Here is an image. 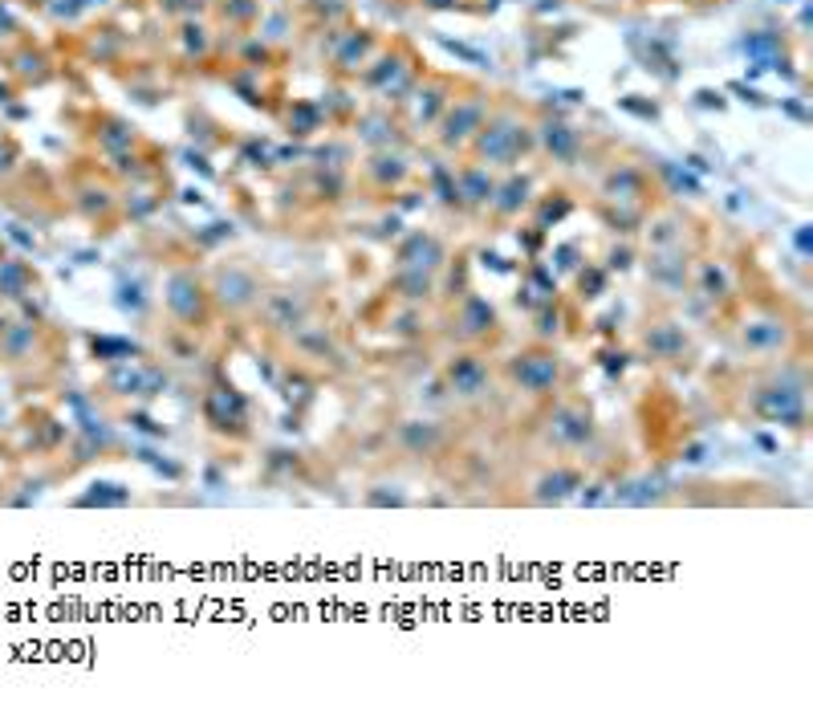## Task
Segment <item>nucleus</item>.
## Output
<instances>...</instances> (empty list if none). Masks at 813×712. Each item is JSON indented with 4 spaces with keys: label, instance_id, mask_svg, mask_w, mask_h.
Masks as SVG:
<instances>
[{
    "label": "nucleus",
    "instance_id": "f257e3e1",
    "mask_svg": "<svg viewBox=\"0 0 813 712\" xmlns=\"http://www.w3.org/2000/svg\"><path fill=\"white\" fill-rule=\"evenodd\" d=\"M509 375H513L517 387L545 395V391L557 387V359L549 350H529V354H517V359L509 363Z\"/></svg>",
    "mask_w": 813,
    "mask_h": 712
},
{
    "label": "nucleus",
    "instance_id": "f03ea898",
    "mask_svg": "<svg viewBox=\"0 0 813 712\" xmlns=\"http://www.w3.org/2000/svg\"><path fill=\"white\" fill-rule=\"evenodd\" d=\"M204 415L216 432H244V420H248V407L244 399L232 391V387H216L208 399H204Z\"/></svg>",
    "mask_w": 813,
    "mask_h": 712
},
{
    "label": "nucleus",
    "instance_id": "7ed1b4c3",
    "mask_svg": "<svg viewBox=\"0 0 813 712\" xmlns=\"http://www.w3.org/2000/svg\"><path fill=\"white\" fill-rule=\"evenodd\" d=\"M171 310L183 318V322H204V306H208V293L200 289L196 277H175L171 281V293H167Z\"/></svg>",
    "mask_w": 813,
    "mask_h": 712
},
{
    "label": "nucleus",
    "instance_id": "20e7f679",
    "mask_svg": "<svg viewBox=\"0 0 813 712\" xmlns=\"http://www.w3.org/2000/svg\"><path fill=\"white\" fill-rule=\"evenodd\" d=\"M448 383L456 395H480L488 387V363L476 354H460L456 363H448Z\"/></svg>",
    "mask_w": 813,
    "mask_h": 712
},
{
    "label": "nucleus",
    "instance_id": "39448f33",
    "mask_svg": "<svg viewBox=\"0 0 813 712\" xmlns=\"http://www.w3.org/2000/svg\"><path fill=\"white\" fill-rule=\"evenodd\" d=\"M216 298H220L228 310H244V306L261 302V293H257L253 277H244V273H224V277L216 281Z\"/></svg>",
    "mask_w": 813,
    "mask_h": 712
},
{
    "label": "nucleus",
    "instance_id": "423d86ee",
    "mask_svg": "<svg viewBox=\"0 0 813 712\" xmlns=\"http://www.w3.org/2000/svg\"><path fill=\"white\" fill-rule=\"evenodd\" d=\"M265 318H269L273 330H301V322H305V306H301V298H293V293H269Z\"/></svg>",
    "mask_w": 813,
    "mask_h": 712
},
{
    "label": "nucleus",
    "instance_id": "0eeeda50",
    "mask_svg": "<svg viewBox=\"0 0 813 712\" xmlns=\"http://www.w3.org/2000/svg\"><path fill=\"white\" fill-rule=\"evenodd\" d=\"M496 330V314L484 298H464L460 306V334L464 338H480V334H492Z\"/></svg>",
    "mask_w": 813,
    "mask_h": 712
},
{
    "label": "nucleus",
    "instance_id": "6e6552de",
    "mask_svg": "<svg viewBox=\"0 0 813 712\" xmlns=\"http://www.w3.org/2000/svg\"><path fill=\"white\" fill-rule=\"evenodd\" d=\"M557 444H578L582 436H590V415L586 411H557V428H553Z\"/></svg>",
    "mask_w": 813,
    "mask_h": 712
},
{
    "label": "nucleus",
    "instance_id": "1a4fd4ad",
    "mask_svg": "<svg viewBox=\"0 0 813 712\" xmlns=\"http://www.w3.org/2000/svg\"><path fill=\"white\" fill-rule=\"evenodd\" d=\"M781 342H785V330H777L773 322H757V326L744 330V346H753V350H769V346H781Z\"/></svg>",
    "mask_w": 813,
    "mask_h": 712
},
{
    "label": "nucleus",
    "instance_id": "9d476101",
    "mask_svg": "<svg viewBox=\"0 0 813 712\" xmlns=\"http://www.w3.org/2000/svg\"><path fill=\"white\" fill-rule=\"evenodd\" d=\"M647 342H655V350L659 354H675V350H683V334L679 330H655V334H647Z\"/></svg>",
    "mask_w": 813,
    "mask_h": 712
}]
</instances>
